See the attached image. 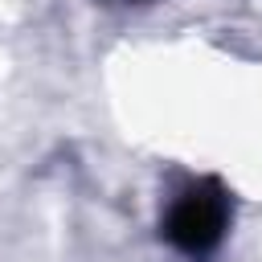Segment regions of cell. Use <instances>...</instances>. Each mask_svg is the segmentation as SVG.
Instances as JSON below:
<instances>
[{"label": "cell", "mask_w": 262, "mask_h": 262, "mask_svg": "<svg viewBox=\"0 0 262 262\" xmlns=\"http://www.w3.org/2000/svg\"><path fill=\"white\" fill-rule=\"evenodd\" d=\"M225 229H229V196H225V188H221L217 180H196V184H188V188L172 201V209H168V217H164L168 242H172L180 254H188V258L213 254V250L221 246Z\"/></svg>", "instance_id": "cell-1"}]
</instances>
